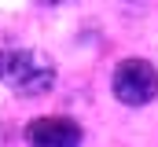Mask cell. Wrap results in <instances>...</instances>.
I'll use <instances>...</instances> for the list:
<instances>
[{
    "instance_id": "277c9868",
    "label": "cell",
    "mask_w": 158,
    "mask_h": 147,
    "mask_svg": "<svg viewBox=\"0 0 158 147\" xmlns=\"http://www.w3.org/2000/svg\"><path fill=\"white\" fill-rule=\"evenodd\" d=\"M40 7H63V4H74V0H37Z\"/></svg>"
},
{
    "instance_id": "3957f363",
    "label": "cell",
    "mask_w": 158,
    "mask_h": 147,
    "mask_svg": "<svg viewBox=\"0 0 158 147\" xmlns=\"http://www.w3.org/2000/svg\"><path fill=\"white\" fill-rule=\"evenodd\" d=\"M26 140L37 144V147H74V144L85 140V132H81V125L74 121V118L52 114V118H37V121H30Z\"/></svg>"
},
{
    "instance_id": "6da1fadb",
    "label": "cell",
    "mask_w": 158,
    "mask_h": 147,
    "mask_svg": "<svg viewBox=\"0 0 158 147\" xmlns=\"http://www.w3.org/2000/svg\"><path fill=\"white\" fill-rule=\"evenodd\" d=\"M0 85L15 96H44L55 85V63L33 48H0Z\"/></svg>"
},
{
    "instance_id": "7a4b0ae2",
    "label": "cell",
    "mask_w": 158,
    "mask_h": 147,
    "mask_svg": "<svg viewBox=\"0 0 158 147\" xmlns=\"http://www.w3.org/2000/svg\"><path fill=\"white\" fill-rule=\"evenodd\" d=\"M110 92L125 107H147L158 96V70L147 59H121L110 77Z\"/></svg>"
}]
</instances>
